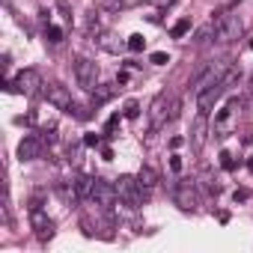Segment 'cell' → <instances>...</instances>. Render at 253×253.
I'll list each match as a JSON object with an SVG mask.
<instances>
[{
	"instance_id": "8fae6325",
	"label": "cell",
	"mask_w": 253,
	"mask_h": 253,
	"mask_svg": "<svg viewBox=\"0 0 253 253\" xmlns=\"http://www.w3.org/2000/svg\"><path fill=\"white\" fill-rule=\"evenodd\" d=\"M173 203L182 209V211H194L197 209V191L191 182H182V185H173Z\"/></svg>"
},
{
	"instance_id": "f546056e",
	"label": "cell",
	"mask_w": 253,
	"mask_h": 253,
	"mask_svg": "<svg viewBox=\"0 0 253 253\" xmlns=\"http://www.w3.org/2000/svg\"><path fill=\"white\" fill-rule=\"evenodd\" d=\"M101 158H104V161H110V158H113V149H107V146H104V149H101Z\"/></svg>"
},
{
	"instance_id": "d4e9b609",
	"label": "cell",
	"mask_w": 253,
	"mask_h": 253,
	"mask_svg": "<svg viewBox=\"0 0 253 253\" xmlns=\"http://www.w3.org/2000/svg\"><path fill=\"white\" fill-rule=\"evenodd\" d=\"M179 113H182V101H179V98H170V122H173Z\"/></svg>"
},
{
	"instance_id": "484cf974",
	"label": "cell",
	"mask_w": 253,
	"mask_h": 253,
	"mask_svg": "<svg viewBox=\"0 0 253 253\" xmlns=\"http://www.w3.org/2000/svg\"><path fill=\"white\" fill-rule=\"evenodd\" d=\"M170 170L173 173H182V155H176V152L170 155Z\"/></svg>"
},
{
	"instance_id": "4dcf8cb0",
	"label": "cell",
	"mask_w": 253,
	"mask_h": 253,
	"mask_svg": "<svg viewBox=\"0 0 253 253\" xmlns=\"http://www.w3.org/2000/svg\"><path fill=\"white\" fill-rule=\"evenodd\" d=\"M232 200H235V203H238V200H247V191H235V194H232Z\"/></svg>"
},
{
	"instance_id": "603a6c76",
	"label": "cell",
	"mask_w": 253,
	"mask_h": 253,
	"mask_svg": "<svg viewBox=\"0 0 253 253\" xmlns=\"http://www.w3.org/2000/svg\"><path fill=\"white\" fill-rule=\"evenodd\" d=\"M125 116H128V119H137V116H140V104H137V101H128V104H125Z\"/></svg>"
},
{
	"instance_id": "4fadbf2b",
	"label": "cell",
	"mask_w": 253,
	"mask_h": 253,
	"mask_svg": "<svg viewBox=\"0 0 253 253\" xmlns=\"http://www.w3.org/2000/svg\"><path fill=\"white\" fill-rule=\"evenodd\" d=\"M39 155H42V140L33 137V134H27V137L18 143V158H21V161H36Z\"/></svg>"
},
{
	"instance_id": "7a4b0ae2",
	"label": "cell",
	"mask_w": 253,
	"mask_h": 253,
	"mask_svg": "<svg viewBox=\"0 0 253 253\" xmlns=\"http://www.w3.org/2000/svg\"><path fill=\"white\" fill-rule=\"evenodd\" d=\"M229 66H232V63H226V60H214V63H209V66H206V69H203V72H200L191 84H188V89H191L194 95H200L203 89L214 86V84L226 75V69H229Z\"/></svg>"
},
{
	"instance_id": "d6a6232c",
	"label": "cell",
	"mask_w": 253,
	"mask_h": 253,
	"mask_svg": "<svg viewBox=\"0 0 253 253\" xmlns=\"http://www.w3.org/2000/svg\"><path fill=\"white\" fill-rule=\"evenodd\" d=\"M250 51H253V39H250Z\"/></svg>"
},
{
	"instance_id": "3957f363",
	"label": "cell",
	"mask_w": 253,
	"mask_h": 253,
	"mask_svg": "<svg viewBox=\"0 0 253 253\" xmlns=\"http://www.w3.org/2000/svg\"><path fill=\"white\" fill-rule=\"evenodd\" d=\"M241 33H244V21L238 15H223L214 24V42L217 45H232L235 39H241Z\"/></svg>"
},
{
	"instance_id": "83f0119b",
	"label": "cell",
	"mask_w": 253,
	"mask_h": 253,
	"mask_svg": "<svg viewBox=\"0 0 253 253\" xmlns=\"http://www.w3.org/2000/svg\"><path fill=\"white\" fill-rule=\"evenodd\" d=\"M98 143H101L98 134H86V137H84V146H98Z\"/></svg>"
},
{
	"instance_id": "d6986e66",
	"label": "cell",
	"mask_w": 253,
	"mask_h": 253,
	"mask_svg": "<svg viewBox=\"0 0 253 253\" xmlns=\"http://www.w3.org/2000/svg\"><path fill=\"white\" fill-rule=\"evenodd\" d=\"M211 33H214V24H206V27H200V30L194 33V45H203V42H209V39H211Z\"/></svg>"
},
{
	"instance_id": "e0dca14e",
	"label": "cell",
	"mask_w": 253,
	"mask_h": 253,
	"mask_svg": "<svg viewBox=\"0 0 253 253\" xmlns=\"http://www.w3.org/2000/svg\"><path fill=\"white\" fill-rule=\"evenodd\" d=\"M188 33H191V18H179V21L173 24V30H170L173 39H182V36H188Z\"/></svg>"
},
{
	"instance_id": "5b68a950",
	"label": "cell",
	"mask_w": 253,
	"mask_h": 253,
	"mask_svg": "<svg viewBox=\"0 0 253 253\" xmlns=\"http://www.w3.org/2000/svg\"><path fill=\"white\" fill-rule=\"evenodd\" d=\"M75 78H78V84L84 86V89H95L98 86V66H95V60H89V57H78L75 60Z\"/></svg>"
},
{
	"instance_id": "9a60e30c",
	"label": "cell",
	"mask_w": 253,
	"mask_h": 253,
	"mask_svg": "<svg viewBox=\"0 0 253 253\" xmlns=\"http://www.w3.org/2000/svg\"><path fill=\"white\" fill-rule=\"evenodd\" d=\"M137 182H140V188H143V191H152V188H158V182H161V179H158V170H155V167L143 164V167H140V173H137Z\"/></svg>"
},
{
	"instance_id": "ac0fdd59",
	"label": "cell",
	"mask_w": 253,
	"mask_h": 253,
	"mask_svg": "<svg viewBox=\"0 0 253 253\" xmlns=\"http://www.w3.org/2000/svg\"><path fill=\"white\" fill-rule=\"evenodd\" d=\"M110 95H113V86H110V84H98V86L92 89V101H95V104H101V101H107Z\"/></svg>"
},
{
	"instance_id": "8992f818",
	"label": "cell",
	"mask_w": 253,
	"mask_h": 253,
	"mask_svg": "<svg viewBox=\"0 0 253 253\" xmlns=\"http://www.w3.org/2000/svg\"><path fill=\"white\" fill-rule=\"evenodd\" d=\"M89 200L98 206V209H113L116 203H119V194H116V185H110V182H104V179H95V185H92V194H89Z\"/></svg>"
},
{
	"instance_id": "ba28073f",
	"label": "cell",
	"mask_w": 253,
	"mask_h": 253,
	"mask_svg": "<svg viewBox=\"0 0 253 253\" xmlns=\"http://www.w3.org/2000/svg\"><path fill=\"white\" fill-rule=\"evenodd\" d=\"M42 92H45V98H48V104L51 107H57V110H72L75 107V101H72V92L63 86V84H45L42 86Z\"/></svg>"
},
{
	"instance_id": "5bb4252c",
	"label": "cell",
	"mask_w": 253,
	"mask_h": 253,
	"mask_svg": "<svg viewBox=\"0 0 253 253\" xmlns=\"http://www.w3.org/2000/svg\"><path fill=\"white\" fill-rule=\"evenodd\" d=\"M235 107H238V101H226V104L214 113V131H217V134H223V131L229 128V122H232V116H235Z\"/></svg>"
},
{
	"instance_id": "277c9868",
	"label": "cell",
	"mask_w": 253,
	"mask_h": 253,
	"mask_svg": "<svg viewBox=\"0 0 253 253\" xmlns=\"http://www.w3.org/2000/svg\"><path fill=\"white\" fill-rule=\"evenodd\" d=\"M167 122H170V95L158 92L149 104V131H161Z\"/></svg>"
},
{
	"instance_id": "4316f807",
	"label": "cell",
	"mask_w": 253,
	"mask_h": 253,
	"mask_svg": "<svg viewBox=\"0 0 253 253\" xmlns=\"http://www.w3.org/2000/svg\"><path fill=\"white\" fill-rule=\"evenodd\" d=\"M220 164H223L226 170H235V161H232V155H229V152H220Z\"/></svg>"
},
{
	"instance_id": "52a82bcc",
	"label": "cell",
	"mask_w": 253,
	"mask_h": 253,
	"mask_svg": "<svg viewBox=\"0 0 253 253\" xmlns=\"http://www.w3.org/2000/svg\"><path fill=\"white\" fill-rule=\"evenodd\" d=\"M12 86H15V92H21V95H36L45 84H42V75H39L36 69H24V72L15 75Z\"/></svg>"
},
{
	"instance_id": "1f68e13d",
	"label": "cell",
	"mask_w": 253,
	"mask_h": 253,
	"mask_svg": "<svg viewBox=\"0 0 253 253\" xmlns=\"http://www.w3.org/2000/svg\"><path fill=\"white\" fill-rule=\"evenodd\" d=\"M247 170H250V173H253V158H250V161H247Z\"/></svg>"
},
{
	"instance_id": "cb8c5ba5",
	"label": "cell",
	"mask_w": 253,
	"mask_h": 253,
	"mask_svg": "<svg viewBox=\"0 0 253 253\" xmlns=\"http://www.w3.org/2000/svg\"><path fill=\"white\" fill-rule=\"evenodd\" d=\"M116 125H119V113H116V116H110V119H107V125H104V134H107V137H113Z\"/></svg>"
},
{
	"instance_id": "7402d4cb",
	"label": "cell",
	"mask_w": 253,
	"mask_h": 253,
	"mask_svg": "<svg viewBox=\"0 0 253 253\" xmlns=\"http://www.w3.org/2000/svg\"><path fill=\"white\" fill-rule=\"evenodd\" d=\"M45 36H48V42H54V45H57V42H63V30H60V27H54V24L45 30Z\"/></svg>"
},
{
	"instance_id": "2e32d148",
	"label": "cell",
	"mask_w": 253,
	"mask_h": 253,
	"mask_svg": "<svg viewBox=\"0 0 253 253\" xmlns=\"http://www.w3.org/2000/svg\"><path fill=\"white\" fill-rule=\"evenodd\" d=\"M75 185H78V194H81V200H89L95 179H92V176H78V179H75Z\"/></svg>"
},
{
	"instance_id": "7c38bea8",
	"label": "cell",
	"mask_w": 253,
	"mask_h": 253,
	"mask_svg": "<svg viewBox=\"0 0 253 253\" xmlns=\"http://www.w3.org/2000/svg\"><path fill=\"white\" fill-rule=\"evenodd\" d=\"M223 92H226V86H223V84L217 81L214 86H209V89H203V92L197 95V107H200L203 113H209V110H211V107H214V104L220 101V95H223Z\"/></svg>"
},
{
	"instance_id": "ffe728a7",
	"label": "cell",
	"mask_w": 253,
	"mask_h": 253,
	"mask_svg": "<svg viewBox=\"0 0 253 253\" xmlns=\"http://www.w3.org/2000/svg\"><path fill=\"white\" fill-rule=\"evenodd\" d=\"M146 48V39L140 36V33H134V36H128V51H134V54H140Z\"/></svg>"
},
{
	"instance_id": "6da1fadb",
	"label": "cell",
	"mask_w": 253,
	"mask_h": 253,
	"mask_svg": "<svg viewBox=\"0 0 253 253\" xmlns=\"http://www.w3.org/2000/svg\"><path fill=\"white\" fill-rule=\"evenodd\" d=\"M113 185H116L119 203H125V206H131V209H140V206H143V200L149 197V191H143V188H140L137 176H119V179H116Z\"/></svg>"
},
{
	"instance_id": "44dd1931",
	"label": "cell",
	"mask_w": 253,
	"mask_h": 253,
	"mask_svg": "<svg viewBox=\"0 0 253 253\" xmlns=\"http://www.w3.org/2000/svg\"><path fill=\"white\" fill-rule=\"evenodd\" d=\"M149 63H152V66H167V63H170V54L155 51V54H149Z\"/></svg>"
},
{
	"instance_id": "30bf717a",
	"label": "cell",
	"mask_w": 253,
	"mask_h": 253,
	"mask_svg": "<svg viewBox=\"0 0 253 253\" xmlns=\"http://www.w3.org/2000/svg\"><path fill=\"white\" fill-rule=\"evenodd\" d=\"M30 223H33V229H36V235H39L42 241H48V238L54 235V220L48 217V211H45L42 206H33V209H30Z\"/></svg>"
},
{
	"instance_id": "9c48e42d",
	"label": "cell",
	"mask_w": 253,
	"mask_h": 253,
	"mask_svg": "<svg viewBox=\"0 0 253 253\" xmlns=\"http://www.w3.org/2000/svg\"><path fill=\"white\" fill-rule=\"evenodd\" d=\"M206 137H209V113H197L194 116V122H191V131H188V143H191V149L194 152H200L203 146H206Z\"/></svg>"
},
{
	"instance_id": "f1b7e54d",
	"label": "cell",
	"mask_w": 253,
	"mask_h": 253,
	"mask_svg": "<svg viewBox=\"0 0 253 253\" xmlns=\"http://www.w3.org/2000/svg\"><path fill=\"white\" fill-rule=\"evenodd\" d=\"M182 143H185V137H173V140H170V149H179Z\"/></svg>"
}]
</instances>
